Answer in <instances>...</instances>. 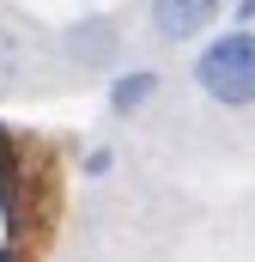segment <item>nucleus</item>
<instances>
[{"label":"nucleus","instance_id":"obj_1","mask_svg":"<svg viewBox=\"0 0 255 262\" xmlns=\"http://www.w3.org/2000/svg\"><path fill=\"white\" fill-rule=\"evenodd\" d=\"M194 85L207 98H219L225 110L255 104V37L249 31H225L207 43V55L194 61Z\"/></svg>","mask_w":255,"mask_h":262},{"label":"nucleus","instance_id":"obj_2","mask_svg":"<svg viewBox=\"0 0 255 262\" xmlns=\"http://www.w3.org/2000/svg\"><path fill=\"white\" fill-rule=\"evenodd\" d=\"M219 18V0H152V31L170 43H189Z\"/></svg>","mask_w":255,"mask_h":262},{"label":"nucleus","instance_id":"obj_3","mask_svg":"<svg viewBox=\"0 0 255 262\" xmlns=\"http://www.w3.org/2000/svg\"><path fill=\"white\" fill-rule=\"evenodd\" d=\"M152 92H158V73H152V67H134L122 79H110V110H116V116H134Z\"/></svg>","mask_w":255,"mask_h":262},{"label":"nucleus","instance_id":"obj_4","mask_svg":"<svg viewBox=\"0 0 255 262\" xmlns=\"http://www.w3.org/2000/svg\"><path fill=\"white\" fill-rule=\"evenodd\" d=\"M73 49H79V55H91V49H116V25H110V18H85V25L73 31Z\"/></svg>","mask_w":255,"mask_h":262},{"label":"nucleus","instance_id":"obj_5","mask_svg":"<svg viewBox=\"0 0 255 262\" xmlns=\"http://www.w3.org/2000/svg\"><path fill=\"white\" fill-rule=\"evenodd\" d=\"M12 171H18V140L0 128V177H12Z\"/></svg>","mask_w":255,"mask_h":262},{"label":"nucleus","instance_id":"obj_6","mask_svg":"<svg viewBox=\"0 0 255 262\" xmlns=\"http://www.w3.org/2000/svg\"><path fill=\"white\" fill-rule=\"evenodd\" d=\"M110 165H116V152H110V146H91V152H85V171H91V177H104Z\"/></svg>","mask_w":255,"mask_h":262}]
</instances>
